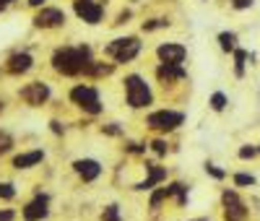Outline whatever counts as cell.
I'll return each mask as SVG.
<instances>
[{"mask_svg": "<svg viewBox=\"0 0 260 221\" xmlns=\"http://www.w3.org/2000/svg\"><path fill=\"white\" fill-rule=\"evenodd\" d=\"M0 109H3V102H0Z\"/></svg>", "mask_w": 260, "mask_h": 221, "instance_id": "31", "label": "cell"}, {"mask_svg": "<svg viewBox=\"0 0 260 221\" xmlns=\"http://www.w3.org/2000/svg\"><path fill=\"white\" fill-rule=\"evenodd\" d=\"M16 195V190H13V185H0V198H13Z\"/></svg>", "mask_w": 260, "mask_h": 221, "instance_id": "23", "label": "cell"}, {"mask_svg": "<svg viewBox=\"0 0 260 221\" xmlns=\"http://www.w3.org/2000/svg\"><path fill=\"white\" fill-rule=\"evenodd\" d=\"M8 3H11V0H0V11H3V8H6Z\"/></svg>", "mask_w": 260, "mask_h": 221, "instance_id": "30", "label": "cell"}, {"mask_svg": "<svg viewBox=\"0 0 260 221\" xmlns=\"http://www.w3.org/2000/svg\"><path fill=\"white\" fill-rule=\"evenodd\" d=\"M201 221H206V218H201Z\"/></svg>", "mask_w": 260, "mask_h": 221, "instance_id": "32", "label": "cell"}, {"mask_svg": "<svg viewBox=\"0 0 260 221\" xmlns=\"http://www.w3.org/2000/svg\"><path fill=\"white\" fill-rule=\"evenodd\" d=\"M11 218H13L11 211H0V221H11Z\"/></svg>", "mask_w": 260, "mask_h": 221, "instance_id": "28", "label": "cell"}, {"mask_svg": "<svg viewBox=\"0 0 260 221\" xmlns=\"http://www.w3.org/2000/svg\"><path fill=\"white\" fill-rule=\"evenodd\" d=\"M34 24L39 29H55V26H62L65 24V13L60 8H45V11H39L37 18H34Z\"/></svg>", "mask_w": 260, "mask_h": 221, "instance_id": "8", "label": "cell"}, {"mask_svg": "<svg viewBox=\"0 0 260 221\" xmlns=\"http://www.w3.org/2000/svg\"><path fill=\"white\" fill-rule=\"evenodd\" d=\"M151 146H154V151H156V153H167V143H164V141H154Z\"/></svg>", "mask_w": 260, "mask_h": 221, "instance_id": "26", "label": "cell"}, {"mask_svg": "<svg viewBox=\"0 0 260 221\" xmlns=\"http://www.w3.org/2000/svg\"><path fill=\"white\" fill-rule=\"evenodd\" d=\"M245 50H234V60H237V76H242L245 73Z\"/></svg>", "mask_w": 260, "mask_h": 221, "instance_id": "19", "label": "cell"}, {"mask_svg": "<svg viewBox=\"0 0 260 221\" xmlns=\"http://www.w3.org/2000/svg\"><path fill=\"white\" fill-rule=\"evenodd\" d=\"M156 55L161 57L164 65H180V62L185 60L187 50L182 47V44H172V42H167V44H161V47L156 50Z\"/></svg>", "mask_w": 260, "mask_h": 221, "instance_id": "9", "label": "cell"}, {"mask_svg": "<svg viewBox=\"0 0 260 221\" xmlns=\"http://www.w3.org/2000/svg\"><path fill=\"white\" fill-rule=\"evenodd\" d=\"M224 218L226 221H245L247 218V208H245V203L240 201V195H237L234 190L224 193Z\"/></svg>", "mask_w": 260, "mask_h": 221, "instance_id": "6", "label": "cell"}, {"mask_svg": "<svg viewBox=\"0 0 260 221\" xmlns=\"http://www.w3.org/2000/svg\"><path fill=\"white\" fill-rule=\"evenodd\" d=\"M11 146H13L11 136H8V133H0V153H6V151H8Z\"/></svg>", "mask_w": 260, "mask_h": 221, "instance_id": "20", "label": "cell"}, {"mask_svg": "<svg viewBox=\"0 0 260 221\" xmlns=\"http://www.w3.org/2000/svg\"><path fill=\"white\" fill-rule=\"evenodd\" d=\"M156 76H159V81H177V78H185V71L180 68V65H164L161 62V68L156 71Z\"/></svg>", "mask_w": 260, "mask_h": 221, "instance_id": "15", "label": "cell"}, {"mask_svg": "<svg viewBox=\"0 0 260 221\" xmlns=\"http://www.w3.org/2000/svg\"><path fill=\"white\" fill-rule=\"evenodd\" d=\"M164 177H167V172H164L161 167H148V177H146V180H143L138 187H141V190H151L156 182H161Z\"/></svg>", "mask_w": 260, "mask_h": 221, "instance_id": "16", "label": "cell"}, {"mask_svg": "<svg viewBox=\"0 0 260 221\" xmlns=\"http://www.w3.org/2000/svg\"><path fill=\"white\" fill-rule=\"evenodd\" d=\"M42 159H45V153H42V151H29V153H21V156H16V159H13V167H18V169H29V167L39 164Z\"/></svg>", "mask_w": 260, "mask_h": 221, "instance_id": "14", "label": "cell"}, {"mask_svg": "<svg viewBox=\"0 0 260 221\" xmlns=\"http://www.w3.org/2000/svg\"><path fill=\"white\" fill-rule=\"evenodd\" d=\"M104 221H120L117 218V206H110V208L104 211Z\"/></svg>", "mask_w": 260, "mask_h": 221, "instance_id": "22", "label": "cell"}, {"mask_svg": "<svg viewBox=\"0 0 260 221\" xmlns=\"http://www.w3.org/2000/svg\"><path fill=\"white\" fill-rule=\"evenodd\" d=\"M185 120L182 112H172V109H159V112L154 115H148V128L151 130H159V133H169V130H175L180 128Z\"/></svg>", "mask_w": 260, "mask_h": 221, "instance_id": "4", "label": "cell"}, {"mask_svg": "<svg viewBox=\"0 0 260 221\" xmlns=\"http://www.w3.org/2000/svg\"><path fill=\"white\" fill-rule=\"evenodd\" d=\"M21 99L29 102L31 107H39V104H45V102L50 99V88H47V83L34 81V83H29V86L21 88Z\"/></svg>", "mask_w": 260, "mask_h": 221, "instance_id": "7", "label": "cell"}, {"mask_svg": "<svg viewBox=\"0 0 260 221\" xmlns=\"http://www.w3.org/2000/svg\"><path fill=\"white\" fill-rule=\"evenodd\" d=\"M219 42H221V50H234V42H237V37L232 34V31H224V34H219Z\"/></svg>", "mask_w": 260, "mask_h": 221, "instance_id": "17", "label": "cell"}, {"mask_svg": "<svg viewBox=\"0 0 260 221\" xmlns=\"http://www.w3.org/2000/svg\"><path fill=\"white\" fill-rule=\"evenodd\" d=\"M206 172H211V174H213V177H216V180H221V177H224V174H226V172H221V169H216V167H213V164H206Z\"/></svg>", "mask_w": 260, "mask_h": 221, "instance_id": "24", "label": "cell"}, {"mask_svg": "<svg viewBox=\"0 0 260 221\" xmlns=\"http://www.w3.org/2000/svg\"><path fill=\"white\" fill-rule=\"evenodd\" d=\"M240 156H242V159H252V156H255V148H252V146L240 148Z\"/></svg>", "mask_w": 260, "mask_h": 221, "instance_id": "25", "label": "cell"}, {"mask_svg": "<svg viewBox=\"0 0 260 221\" xmlns=\"http://www.w3.org/2000/svg\"><path fill=\"white\" fill-rule=\"evenodd\" d=\"M76 172L83 177L86 182H91V180H96V177L102 174V167H99V162H94V159H78L76 164Z\"/></svg>", "mask_w": 260, "mask_h": 221, "instance_id": "12", "label": "cell"}, {"mask_svg": "<svg viewBox=\"0 0 260 221\" xmlns=\"http://www.w3.org/2000/svg\"><path fill=\"white\" fill-rule=\"evenodd\" d=\"M110 57H115L117 62H130L138 52H141V42L136 37H122V39H115L107 44V50H104Z\"/></svg>", "mask_w": 260, "mask_h": 221, "instance_id": "2", "label": "cell"}, {"mask_svg": "<svg viewBox=\"0 0 260 221\" xmlns=\"http://www.w3.org/2000/svg\"><path fill=\"white\" fill-rule=\"evenodd\" d=\"M76 13L86 21V24H99L102 6L94 3V0H76Z\"/></svg>", "mask_w": 260, "mask_h": 221, "instance_id": "10", "label": "cell"}, {"mask_svg": "<svg viewBox=\"0 0 260 221\" xmlns=\"http://www.w3.org/2000/svg\"><path fill=\"white\" fill-rule=\"evenodd\" d=\"M234 182H237V185H255V177H252V174H237Z\"/></svg>", "mask_w": 260, "mask_h": 221, "instance_id": "21", "label": "cell"}, {"mask_svg": "<svg viewBox=\"0 0 260 221\" xmlns=\"http://www.w3.org/2000/svg\"><path fill=\"white\" fill-rule=\"evenodd\" d=\"M45 0H29V6H42Z\"/></svg>", "mask_w": 260, "mask_h": 221, "instance_id": "29", "label": "cell"}, {"mask_svg": "<svg viewBox=\"0 0 260 221\" xmlns=\"http://www.w3.org/2000/svg\"><path fill=\"white\" fill-rule=\"evenodd\" d=\"M125 91H127V104L133 109L151 104V88L146 86V81L141 76H127L125 78Z\"/></svg>", "mask_w": 260, "mask_h": 221, "instance_id": "3", "label": "cell"}, {"mask_svg": "<svg viewBox=\"0 0 260 221\" xmlns=\"http://www.w3.org/2000/svg\"><path fill=\"white\" fill-rule=\"evenodd\" d=\"M250 6H252V0H234V8H240V11L242 8H250Z\"/></svg>", "mask_w": 260, "mask_h": 221, "instance_id": "27", "label": "cell"}, {"mask_svg": "<svg viewBox=\"0 0 260 221\" xmlns=\"http://www.w3.org/2000/svg\"><path fill=\"white\" fill-rule=\"evenodd\" d=\"M71 99H73L78 107H83L86 112H91V115L102 112L99 94H96V88H91V86H76L73 91H71Z\"/></svg>", "mask_w": 260, "mask_h": 221, "instance_id": "5", "label": "cell"}, {"mask_svg": "<svg viewBox=\"0 0 260 221\" xmlns=\"http://www.w3.org/2000/svg\"><path fill=\"white\" fill-rule=\"evenodd\" d=\"M52 65L62 76L86 73L91 65V52H89V47H62L52 55Z\"/></svg>", "mask_w": 260, "mask_h": 221, "instance_id": "1", "label": "cell"}, {"mask_svg": "<svg viewBox=\"0 0 260 221\" xmlns=\"http://www.w3.org/2000/svg\"><path fill=\"white\" fill-rule=\"evenodd\" d=\"M8 73H26L31 68V55L29 52H16L11 60H8Z\"/></svg>", "mask_w": 260, "mask_h": 221, "instance_id": "13", "label": "cell"}, {"mask_svg": "<svg viewBox=\"0 0 260 221\" xmlns=\"http://www.w3.org/2000/svg\"><path fill=\"white\" fill-rule=\"evenodd\" d=\"M211 107L216 109V112H221V109L226 107V97H224L221 91H219V94H213V97H211Z\"/></svg>", "mask_w": 260, "mask_h": 221, "instance_id": "18", "label": "cell"}, {"mask_svg": "<svg viewBox=\"0 0 260 221\" xmlns=\"http://www.w3.org/2000/svg\"><path fill=\"white\" fill-rule=\"evenodd\" d=\"M47 195H37L34 201L24 208V218L26 221H37V218H45L47 216Z\"/></svg>", "mask_w": 260, "mask_h": 221, "instance_id": "11", "label": "cell"}]
</instances>
